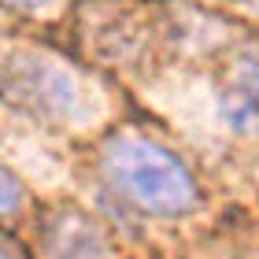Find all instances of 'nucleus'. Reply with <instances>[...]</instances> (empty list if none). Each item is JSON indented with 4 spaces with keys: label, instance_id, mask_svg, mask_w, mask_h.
I'll list each match as a JSON object with an SVG mask.
<instances>
[{
    "label": "nucleus",
    "instance_id": "5",
    "mask_svg": "<svg viewBox=\"0 0 259 259\" xmlns=\"http://www.w3.org/2000/svg\"><path fill=\"white\" fill-rule=\"evenodd\" d=\"M8 4H11V8H26V11H30V8H33V11H45V8H52L56 0H8Z\"/></svg>",
    "mask_w": 259,
    "mask_h": 259
},
{
    "label": "nucleus",
    "instance_id": "2",
    "mask_svg": "<svg viewBox=\"0 0 259 259\" xmlns=\"http://www.w3.org/2000/svg\"><path fill=\"white\" fill-rule=\"evenodd\" d=\"M8 97L52 126H81L100 108L93 81L67 60L26 52L8 60Z\"/></svg>",
    "mask_w": 259,
    "mask_h": 259
},
{
    "label": "nucleus",
    "instance_id": "4",
    "mask_svg": "<svg viewBox=\"0 0 259 259\" xmlns=\"http://www.w3.org/2000/svg\"><path fill=\"white\" fill-rule=\"evenodd\" d=\"M222 104L233 126H259V41H248L233 52Z\"/></svg>",
    "mask_w": 259,
    "mask_h": 259
},
{
    "label": "nucleus",
    "instance_id": "6",
    "mask_svg": "<svg viewBox=\"0 0 259 259\" xmlns=\"http://www.w3.org/2000/svg\"><path fill=\"white\" fill-rule=\"evenodd\" d=\"M252 4H259V0H252Z\"/></svg>",
    "mask_w": 259,
    "mask_h": 259
},
{
    "label": "nucleus",
    "instance_id": "3",
    "mask_svg": "<svg viewBox=\"0 0 259 259\" xmlns=\"http://www.w3.org/2000/svg\"><path fill=\"white\" fill-rule=\"evenodd\" d=\"M45 259H111V244L89 215L74 207H60L41 226Z\"/></svg>",
    "mask_w": 259,
    "mask_h": 259
},
{
    "label": "nucleus",
    "instance_id": "1",
    "mask_svg": "<svg viewBox=\"0 0 259 259\" xmlns=\"http://www.w3.org/2000/svg\"><path fill=\"white\" fill-rule=\"evenodd\" d=\"M100 178L122 204L145 215H185L200 204L185 163L145 134H115L100 152Z\"/></svg>",
    "mask_w": 259,
    "mask_h": 259
}]
</instances>
